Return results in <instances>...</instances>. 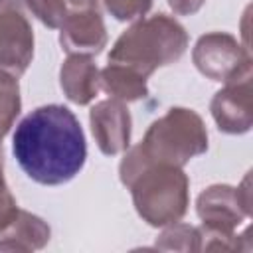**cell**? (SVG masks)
Listing matches in <instances>:
<instances>
[{
  "instance_id": "6da1fadb",
  "label": "cell",
  "mask_w": 253,
  "mask_h": 253,
  "mask_svg": "<svg viewBox=\"0 0 253 253\" xmlns=\"http://www.w3.org/2000/svg\"><path fill=\"white\" fill-rule=\"evenodd\" d=\"M12 152L28 178L42 186H59L83 170L87 142L73 111L53 103L34 109L18 123Z\"/></svg>"
},
{
  "instance_id": "7a4b0ae2",
  "label": "cell",
  "mask_w": 253,
  "mask_h": 253,
  "mask_svg": "<svg viewBox=\"0 0 253 253\" xmlns=\"http://www.w3.org/2000/svg\"><path fill=\"white\" fill-rule=\"evenodd\" d=\"M119 178L130 190L136 213L152 227L180 221L190 206V180L180 166L142 164L123 156Z\"/></svg>"
},
{
  "instance_id": "3957f363",
  "label": "cell",
  "mask_w": 253,
  "mask_h": 253,
  "mask_svg": "<svg viewBox=\"0 0 253 253\" xmlns=\"http://www.w3.org/2000/svg\"><path fill=\"white\" fill-rule=\"evenodd\" d=\"M186 49V28L168 14H154L134 20L117 38L109 51V61L126 65L148 79L158 67L176 63Z\"/></svg>"
},
{
  "instance_id": "277c9868",
  "label": "cell",
  "mask_w": 253,
  "mask_h": 253,
  "mask_svg": "<svg viewBox=\"0 0 253 253\" xmlns=\"http://www.w3.org/2000/svg\"><path fill=\"white\" fill-rule=\"evenodd\" d=\"M208 150V130L202 117L186 107H170L156 119L136 146L125 150L142 164L186 166L192 158Z\"/></svg>"
},
{
  "instance_id": "5b68a950",
  "label": "cell",
  "mask_w": 253,
  "mask_h": 253,
  "mask_svg": "<svg viewBox=\"0 0 253 253\" xmlns=\"http://www.w3.org/2000/svg\"><path fill=\"white\" fill-rule=\"evenodd\" d=\"M198 217L202 219L200 237L206 251H241L247 231L237 235L235 229L251 215V178L233 188L227 184H213L206 188L196 202Z\"/></svg>"
},
{
  "instance_id": "8992f818",
  "label": "cell",
  "mask_w": 253,
  "mask_h": 253,
  "mask_svg": "<svg viewBox=\"0 0 253 253\" xmlns=\"http://www.w3.org/2000/svg\"><path fill=\"white\" fill-rule=\"evenodd\" d=\"M192 59L202 75L219 83L251 73V55L247 47L227 32H210L200 36L192 49Z\"/></svg>"
},
{
  "instance_id": "52a82bcc",
  "label": "cell",
  "mask_w": 253,
  "mask_h": 253,
  "mask_svg": "<svg viewBox=\"0 0 253 253\" xmlns=\"http://www.w3.org/2000/svg\"><path fill=\"white\" fill-rule=\"evenodd\" d=\"M34 59V30L20 0L0 10V71L20 77Z\"/></svg>"
},
{
  "instance_id": "ba28073f",
  "label": "cell",
  "mask_w": 253,
  "mask_h": 253,
  "mask_svg": "<svg viewBox=\"0 0 253 253\" xmlns=\"http://www.w3.org/2000/svg\"><path fill=\"white\" fill-rule=\"evenodd\" d=\"M251 73L223 83L210 103L217 128L225 134H243L253 125L251 111Z\"/></svg>"
},
{
  "instance_id": "9c48e42d",
  "label": "cell",
  "mask_w": 253,
  "mask_h": 253,
  "mask_svg": "<svg viewBox=\"0 0 253 253\" xmlns=\"http://www.w3.org/2000/svg\"><path fill=\"white\" fill-rule=\"evenodd\" d=\"M89 125L99 150L105 156H115L130 146L132 119L123 101L105 99L91 107Z\"/></svg>"
},
{
  "instance_id": "30bf717a",
  "label": "cell",
  "mask_w": 253,
  "mask_h": 253,
  "mask_svg": "<svg viewBox=\"0 0 253 253\" xmlns=\"http://www.w3.org/2000/svg\"><path fill=\"white\" fill-rule=\"evenodd\" d=\"M107 40L101 10L69 12L59 28V43L69 55H97L107 45Z\"/></svg>"
},
{
  "instance_id": "8fae6325",
  "label": "cell",
  "mask_w": 253,
  "mask_h": 253,
  "mask_svg": "<svg viewBox=\"0 0 253 253\" xmlns=\"http://www.w3.org/2000/svg\"><path fill=\"white\" fill-rule=\"evenodd\" d=\"M101 69L89 55H69L59 67L63 95L75 105H89L101 91Z\"/></svg>"
},
{
  "instance_id": "7c38bea8",
  "label": "cell",
  "mask_w": 253,
  "mask_h": 253,
  "mask_svg": "<svg viewBox=\"0 0 253 253\" xmlns=\"http://www.w3.org/2000/svg\"><path fill=\"white\" fill-rule=\"evenodd\" d=\"M49 237L51 229L40 215L18 208L14 217L0 229V251L32 253L43 249Z\"/></svg>"
},
{
  "instance_id": "4fadbf2b",
  "label": "cell",
  "mask_w": 253,
  "mask_h": 253,
  "mask_svg": "<svg viewBox=\"0 0 253 253\" xmlns=\"http://www.w3.org/2000/svg\"><path fill=\"white\" fill-rule=\"evenodd\" d=\"M99 75H101V89L107 95H111V99L132 103V101H140L148 97L146 77L126 65L109 61L107 67H103Z\"/></svg>"
},
{
  "instance_id": "5bb4252c",
  "label": "cell",
  "mask_w": 253,
  "mask_h": 253,
  "mask_svg": "<svg viewBox=\"0 0 253 253\" xmlns=\"http://www.w3.org/2000/svg\"><path fill=\"white\" fill-rule=\"evenodd\" d=\"M154 249L160 251H202L200 229L190 223H170L156 237Z\"/></svg>"
},
{
  "instance_id": "9a60e30c",
  "label": "cell",
  "mask_w": 253,
  "mask_h": 253,
  "mask_svg": "<svg viewBox=\"0 0 253 253\" xmlns=\"http://www.w3.org/2000/svg\"><path fill=\"white\" fill-rule=\"evenodd\" d=\"M22 111L18 77L0 71V140L10 132Z\"/></svg>"
},
{
  "instance_id": "2e32d148",
  "label": "cell",
  "mask_w": 253,
  "mask_h": 253,
  "mask_svg": "<svg viewBox=\"0 0 253 253\" xmlns=\"http://www.w3.org/2000/svg\"><path fill=\"white\" fill-rule=\"evenodd\" d=\"M24 4L45 28L51 30L61 28L67 16V6L63 0H24Z\"/></svg>"
},
{
  "instance_id": "e0dca14e",
  "label": "cell",
  "mask_w": 253,
  "mask_h": 253,
  "mask_svg": "<svg viewBox=\"0 0 253 253\" xmlns=\"http://www.w3.org/2000/svg\"><path fill=\"white\" fill-rule=\"evenodd\" d=\"M107 12L119 22H132L142 18L150 8L152 0H101Z\"/></svg>"
},
{
  "instance_id": "ac0fdd59",
  "label": "cell",
  "mask_w": 253,
  "mask_h": 253,
  "mask_svg": "<svg viewBox=\"0 0 253 253\" xmlns=\"http://www.w3.org/2000/svg\"><path fill=\"white\" fill-rule=\"evenodd\" d=\"M18 210L16 198L12 196L8 184H6V176H4V148H2V140H0V229L14 217Z\"/></svg>"
},
{
  "instance_id": "d6986e66",
  "label": "cell",
  "mask_w": 253,
  "mask_h": 253,
  "mask_svg": "<svg viewBox=\"0 0 253 253\" xmlns=\"http://www.w3.org/2000/svg\"><path fill=\"white\" fill-rule=\"evenodd\" d=\"M204 4H206V0H168V6H170L172 12L178 14V16H192V14H196Z\"/></svg>"
},
{
  "instance_id": "ffe728a7",
  "label": "cell",
  "mask_w": 253,
  "mask_h": 253,
  "mask_svg": "<svg viewBox=\"0 0 253 253\" xmlns=\"http://www.w3.org/2000/svg\"><path fill=\"white\" fill-rule=\"evenodd\" d=\"M63 2L67 6V14L77 10H101V0H63Z\"/></svg>"
},
{
  "instance_id": "44dd1931",
  "label": "cell",
  "mask_w": 253,
  "mask_h": 253,
  "mask_svg": "<svg viewBox=\"0 0 253 253\" xmlns=\"http://www.w3.org/2000/svg\"><path fill=\"white\" fill-rule=\"evenodd\" d=\"M12 2H16V0H0V10H2V8H6V6H10Z\"/></svg>"
}]
</instances>
